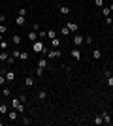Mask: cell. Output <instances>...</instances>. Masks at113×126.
Segmentation results:
<instances>
[{
  "instance_id": "14",
  "label": "cell",
  "mask_w": 113,
  "mask_h": 126,
  "mask_svg": "<svg viewBox=\"0 0 113 126\" xmlns=\"http://www.w3.org/2000/svg\"><path fill=\"white\" fill-rule=\"evenodd\" d=\"M0 60H2V62H8V60H10V55H8V51H0Z\"/></svg>"
},
{
  "instance_id": "27",
  "label": "cell",
  "mask_w": 113,
  "mask_h": 126,
  "mask_svg": "<svg viewBox=\"0 0 113 126\" xmlns=\"http://www.w3.org/2000/svg\"><path fill=\"white\" fill-rule=\"evenodd\" d=\"M6 83H8V81H6V75H4V72H2V74H0V87H4Z\"/></svg>"
},
{
  "instance_id": "30",
  "label": "cell",
  "mask_w": 113,
  "mask_h": 126,
  "mask_svg": "<svg viewBox=\"0 0 113 126\" xmlns=\"http://www.w3.org/2000/svg\"><path fill=\"white\" fill-rule=\"evenodd\" d=\"M106 25H108V26H111V25H113V17H111V15L106 17Z\"/></svg>"
},
{
  "instance_id": "29",
  "label": "cell",
  "mask_w": 113,
  "mask_h": 126,
  "mask_svg": "<svg viewBox=\"0 0 113 126\" xmlns=\"http://www.w3.org/2000/svg\"><path fill=\"white\" fill-rule=\"evenodd\" d=\"M19 15H23V17H27V8H19V11H17Z\"/></svg>"
},
{
  "instance_id": "1",
  "label": "cell",
  "mask_w": 113,
  "mask_h": 126,
  "mask_svg": "<svg viewBox=\"0 0 113 126\" xmlns=\"http://www.w3.org/2000/svg\"><path fill=\"white\" fill-rule=\"evenodd\" d=\"M32 51L34 53H47V45L43 43V40H36L32 43Z\"/></svg>"
},
{
  "instance_id": "37",
  "label": "cell",
  "mask_w": 113,
  "mask_h": 126,
  "mask_svg": "<svg viewBox=\"0 0 113 126\" xmlns=\"http://www.w3.org/2000/svg\"><path fill=\"white\" fill-rule=\"evenodd\" d=\"M19 100H21L23 104H27V96H25V94H19Z\"/></svg>"
},
{
  "instance_id": "32",
  "label": "cell",
  "mask_w": 113,
  "mask_h": 126,
  "mask_svg": "<svg viewBox=\"0 0 113 126\" xmlns=\"http://www.w3.org/2000/svg\"><path fill=\"white\" fill-rule=\"evenodd\" d=\"M23 124H25V126H28V124H32V121H30V119H27V117H25V119H23Z\"/></svg>"
},
{
  "instance_id": "40",
  "label": "cell",
  "mask_w": 113,
  "mask_h": 126,
  "mask_svg": "<svg viewBox=\"0 0 113 126\" xmlns=\"http://www.w3.org/2000/svg\"><path fill=\"white\" fill-rule=\"evenodd\" d=\"M36 75H43V68H36Z\"/></svg>"
},
{
  "instance_id": "9",
  "label": "cell",
  "mask_w": 113,
  "mask_h": 126,
  "mask_svg": "<svg viewBox=\"0 0 113 126\" xmlns=\"http://www.w3.org/2000/svg\"><path fill=\"white\" fill-rule=\"evenodd\" d=\"M25 23H27V17H23V15H17L15 17V25L17 26H23Z\"/></svg>"
},
{
  "instance_id": "31",
  "label": "cell",
  "mask_w": 113,
  "mask_h": 126,
  "mask_svg": "<svg viewBox=\"0 0 113 126\" xmlns=\"http://www.w3.org/2000/svg\"><path fill=\"white\" fill-rule=\"evenodd\" d=\"M19 58H21V60H28V53L21 51V57H19Z\"/></svg>"
},
{
  "instance_id": "6",
  "label": "cell",
  "mask_w": 113,
  "mask_h": 126,
  "mask_svg": "<svg viewBox=\"0 0 113 126\" xmlns=\"http://www.w3.org/2000/svg\"><path fill=\"white\" fill-rule=\"evenodd\" d=\"M102 121H104V124H111V113H108V111H102Z\"/></svg>"
},
{
  "instance_id": "41",
  "label": "cell",
  "mask_w": 113,
  "mask_h": 126,
  "mask_svg": "<svg viewBox=\"0 0 113 126\" xmlns=\"http://www.w3.org/2000/svg\"><path fill=\"white\" fill-rule=\"evenodd\" d=\"M2 40H4V34H0V42H2Z\"/></svg>"
},
{
  "instance_id": "16",
  "label": "cell",
  "mask_w": 113,
  "mask_h": 126,
  "mask_svg": "<svg viewBox=\"0 0 113 126\" xmlns=\"http://www.w3.org/2000/svg\"><path fill=\"white\" fill-rule=\"evenodd\" d=\"M92 58H94V60H100V58H102V51H100V49H94V51H92Z\"/></svg>"
},
{
  "instance_id": "35",
  "label": "cell",
  "mask_w": 113,
  "mask_h": 126,
  "mask_svg": "<svg viewBox=\"0 0 113 126\" xmlns=\"http://www.w3.org/2000/svg\"><path fill=\"white\" fill-rule=\"evenodd\" d=\"M8 32V28H6V25H0V34H6Z\"/></svg>"
},
{
  "instance_id": "25",
  "label": "cell",
  "mask_w": 113,
  "mask_h": 126,
  "mask_svg": "<svg viewBox=\"0 0 113 126\" xmlns=\"http://www.w3.org/2000/svg\"><path fill=\"white\" fill-rule=\"evenodd\" d=\"M102 15L104 17H109V15H111V10H109V8H102Z\"/></svg>"
},
{
  "instance_id": "2",
  "label": "cell",
  "mask_w": 113,
  "mask_h": 126,
  "mask_svg": "<svg viewBox=\"0 0 113 126\" xmlns=\"http://www.w3.org/2000/svg\"><path fill=\"white\" fill-rule=\"evenodd\" d=\"M47 58H60L62 57V53H60V49H55V47H51V49H47Z\"/></svg>"
},
{
  "instance_id": "23",
  "label": "cell",
  "mask_w": 113,
  "mask_h": 126,
  "mask_svg": "<svg viewBox=\"0 0 113 126\" xmlns=\"http://www.w3.org/2000/svg\"><path fill=\"white\" fill-rule=\"evenodd\" d=\"M43 38H47V30H40L38 32V40H43Z\"/></svg>"
},
{
  "instance_id": "20",
  "label": "cell",
  "mask_w": 113,
  "mask_h": 126,
  "mask_svg": "<svg viewBox=\"0 0 113 126\" xmlns=\"http://www.w3.org/2000/svg\"><path fill=\"white\" fill-rule=\"evenodd\" d=\"M19 57H21V51H19V49H13V51H11V58H13V60H15V58H19Z\"/></svg>"
},
{
  "instance_id": "7",
  "label": "cell",
  "mask_w": 113,
  "mask_h": 126,
  "mask_svg": "<svg viewBox=\"0 0 113 126\" xmlns=\"http://www.w3.org/2000/svg\"><path fill=\"white\" fill-rule=\"evenodd\" d=\"M8 111H10V104L0 102V115H8Z\"/></svg>"
},
{
  "instance_id": "3",
  "label": "cell",
  "mask_w": 113,
  "mask_h": 126,
  "mask_svg": "<svg viewBox=\"0 0 113 126\" xmlns=\"http://www.w3.org/2000/svg\"><path fill=\"white\" fill-rule=\"evenodd\" d=\"M72 42H74V45H77V47H79V45H83V43H85V36H83V34H79V32H75V36H74V40H72Z\"/></svg>"
},
{
  "instance_id": "39",
  "label": "cell",
  "mask_w": 113,
  "mask_h": 126,
  "mask_svg": "<svg viewBox=\"0 0 113 126\" xmlns=\"http://www.w3.org/2000/svg\"><path fill=\"white\" fill-rule=\"evenodd\" d=\"M32 30H36V32H40V25H38V23H34V25H32Z\"/></svg>"
},
{
  "instance_id": "28",
  "label": "cell",
  "mask_w": 113,
  "mask_h": 126,
  "mask_svg": "<svg viewBox=\"0 0 113 126\" xmlns=\"http://www.w3.org/2000/svg\"><path fill=\"white\" fill-rule=\"evenodd\" d=\"M0 49H2V51H6V49H8V42H6V40H2V42H0Z\"/></svg>"
},
{
  "instance_id": "38",
  "label": "cell",
  "mask_w": 113,
  "mask_h": 126,
  "mask_svg": "<svg viewBox=\"0 0 113 126\" xmlns=\"http://www.w3.org/2000/svg\"><path fill=\"white\" fill-rule=\"evenodd\" d=\"M4 23H6V15H4V13H0V25H4Z\"/></svg>"
},
{
  "instance_id": "22",
  "label": "cell",
  "mask_w": 113,
  "mask_h": 126,
  "mask_svg": "<svg viewBox=\"0 0 113 126\" xmlns=\"http://www.w3.org/2000/svg\"><path fill=\"white\" fill-rule=\"evenodd\" d=\"M38 98H40V100H45V98H47V90H40V92H38Z\"/></svg>"
},
{
  "instance_id": "43",
  "label": "cell",
  "mask_w": 113,
  "mask_h": 126,
  "mask_svg": "<svg viewBox=\"0 0 113 126\" xmlns=\"http://www.w3.org/2000/svg\"><path fill=\"white\" fill-rule=\"evenodd\" d=\"M109 28H111V32H113V25H111V26H109Z\"/></svg>"
},
{
  "instance_id": "13",
  "label": "cell",
  "mask_w": 113,
  "mask_h": 126,
  "mask_svg": "<svg viewBox=\"0 0 113 126\" xmlns=\"http://www.w3.org/2000/svg\"><path fill=\"white\" fill-rule=\"evenodd\" d=\"M36 40H38V32L36 30H32V32H28V42H36Z\"/></svg>"
},
{
  "instance_id": "36",
  "label": "cell",
  "mask_w": 113,
  "mask_h": 126,
  "mask_svg": "<svg viewBox=\"0 0 113 126\" xmlns=\"http://www.w3.org/2000/svg\"><path fill=\"white\" fill-rule=\"evenodd\" d=\"M85 43H89V45H91V43H92V36H85Z\"/></svg>"
},
{
  "instance_id": "26",
  "label": "cell",
  "mask_w": 113,
  "mask_h": 126,
  "mask_svg": "<svg viewBox=\"0 0 113 126\" xmlns=\"http://www.w3.org/2000/svg\"><path fill=\"white\" fill-rule=\"evenodd\" d=\"M47 38H49V40L57 38V30H47Z\"/></svg>"
},
{
  "instance_id": "4",
  "label": "cell",
  "mask_w": 113,
  "mask_h": 126,
  "mask_svg": "<svg viewBox=\"0 0 113 126\" xmlns=\"http://www.w3.org/2000/svg\"><path fill=\"white\" fill-rule=\"evenodd\" d=\"M34 85H36V77H34V75H27V77H25V87H27V89H32Z\"/></svg>"
},
{
  "instance_id": "42",
  "label": "cell",
  "mask_w": 113,
  "mask_h": 126,
  "mask_svg": "<svg viewBox=\"0 0 113 126\" xmlns=\"http://www.w3.org/2000/svg\"><path fill=\"white\" fill-rule=\"evenodd\" d=\"M2 98H4V96H2V92H0V102H2Z\"/></svg>"
},
{
  "instance_id": "15",
  "label": "cell",
  "mask_w": 113,
  "mask_h": 126,
  "mask_svg": "<svg viewBox=\"0 0 113 126\" xmlns=\"http://www.w3.org/2000/svg\"><path fill=\"white\" fill-rule=\"evenodd\" d=\"M11 43H13V45H19V43H21V36H19V34H13V36H11Z\"/></svg>"
},
{
  "instance_id": "19",
  "label": "cell",
  "mask_w": 113,
  "mask_h": 126,
  "mask_svg": "<svg viewBox=\"0 0 113 126\" xmlns=\"http://www.w3.org/2000/svg\"><path fill=\"white\" fill-rule=\"evenodd\" d=\"M92 124H104V121H102V115H96V117H94V119H92Z\"/></svg>"
},
{
  "instance_id": "24",
  "label": "cell",
  "mask_w": 113,
  "mask_h": 126,
  "mask_svg": "<svg viewBox=\"0 0 113 126\" xmlns=\"http://www.w3.org/2000/svg\"><path fill=\"white\" fill-rule=\"evenodd\" d=\"M0 92H2V96H4V98H8V96H10V89H8V87L0 89Z\"/></svg>"
},
{
  "instance_id": "11",
  "label": "cell",
  "mask_w": 113,
  "mask_h": 126,
  "mask_svg": "<svg viewBox=\"0 0 113 126\" xmlns=\"http://www.w3.org/2000/svg\"><path fill=\"white\" fill-rule=\"evenodd\" d=\"M72 58H74V60H79V58H81V51H79L77 47L72 49Z\"/></svg>"
},
{
  "instance_id": "8",
  "label": "cell",
  "mask_w": 113,
  "mask_h": 126,
  "mask_svg": "<svg viewBox=\"0 0 113 126\" xmlns=\"http://www.w3.org/2000/svg\"><path fill=\"white\" fill-rule=\"evenodd\" d=\"M66 26L70 28V32H77V30H79V25H77L75 21H70V23H68Z\"/></svg>"
},
{
  "instance_id": "18",
  "label": "cell",
  "mask_w": 113,
  "mask_h": 126,
  "mask_svg": "<svg viewBox=\"0 0 113 126\" xmlns=\"http://www.w3.org/2000/svg\"><path fill=\"white\" fill-rule=\"evenodd\" d=\"M59 11H60V15H68V13H70V8H68V6H60Z\"/></svg>"
},
{
  "instance_id": "17",
  "label": "cell",
  "mask_w": 113,
  "mask_h": 126,
  "mask_svg": "<svg viewBox=\"0 0 113 126\" xmlns=\"http://www.w3.org/2000/svg\"><path fill=\"white\" fill-rule=\"evenodd\" d=\"M38 68H47V58H40V60H38Z\"/></svg>"
},
{
  "instance_id": "5",
  "label": "cell",
  "mask_w": 113,
  "mask_h": 126,
  "mask_svg": "<svg viewBox=\"0 0 113 126\" xmlns=\"http://www.w3.org/2000/svg\"><path fill=\"white\" fill-rule=\"evenodd\" d=\"M4 75H6V81H8V83H13V81H15V72H13V70L4 72Z\"/></svg>"
},
{
  "instance_id": "34",
  "label": "cell",
  "mask_w": 113,
  "mask_h": 126,
  "mask_svg": "<svg viewBox=\"0 0 113 126\" xmlns=\"http://www.w3.org/2000/svg\"><path fill=\"white\" fill-rule=\"evenodd\" d=\"M109 75H113V74H111V70H104V77L108 79V77H109Z\"/></svg>"
},
{
  "instance_id": "10",
  "label": "cell",
  "mask_w": 113,
  "mask_h": 126,
  "mask_svg": "<svg viewBox=\"0 0 113 126\" xmlns=\"http://www.w3.org/2000/svg\"><path fill=\"white\" fill-rule=\"evenodd\" d=\"M23 102L19 100V98H11V104H10V107H13V109H17V107H19V105H21Z\"/></svg>"
},
{
  "instance_id": "33",
  "label": "cell",
  "mask_w": 113,
  "mask_h": 126,
  "mask_svg": "<svg viewBox=\"0 0 113 126\" xmlns=\"http://www.w3.org/2000/svg\"><path fill=\"white\" fill-rule=\"evenodd\" d=\"M106 81H108V87H113V75H109Z\"/></svg>"
},
{
  "instance_id": "12",
  "label": "cell",
  "mask_w": 113,
  "mask_h": 126,
  "mask_svg": "<svg viewBox=\"0 0 113 126\" xmlns=\"http://www.w3.org/2000/svg\"><path fill=\"white\" fill-rule=\"evenodd\" d=\"M49 45H51V47H55V49H59V47H60V38H53Z\"/></svg>"
},
{
  "instance_id": "21",
  "label": "cell",
  "mask_w": 113,
  "mask_h": 126,
  "mask_svg": "<svg viewBox=\"0 0 113 126\" xmlns=\"http://www.w3.org/2000/svg\"><path fill=\"white\" fill-rule=\"evenodd\" d=\"M60 34H62V36H70V28H68V26H62V28H60Z\"/></svg>"
}]
</instances>
